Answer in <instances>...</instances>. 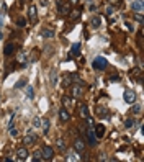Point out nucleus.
I'll list each match as a JSON object with an SVG mask.
<instances>
[{"label": "nucleus", "mask_w": 144, "mask_h": 162, "mask_svg": "<svg viewBox=\"0 0 144 162\" xmlns=\"http://www.w3.org/2000/svg\"><path fill=\"white\" fill-rule=\"evenodd\" d=\"M92 65H93V69H97V71H105V69L108 67V61L105 59V57H95Z\"/></svg>", "instance_id": "obj_1"}, {"label": "nucleus", "mask_w": 144, "mask_h": 162, "mask_svg": "<svg viewBox=\"0 0 144 162\" xmlns=\"http://www.w3.org/2000/svg\"><path fill=\"white\" fill-rule=\"evenodd\" d=\"M40 152H41V157H43V161H51L52 157H54V149H52L51 146H43Z\"/></svg>", "instance_id": "obj_2"}, {"label": "nucleus", "mask_w": 144, "mask_h": 162, "mask_svg": "<svg viewBox=\"0 0 144 162\" xmlns=\"http://www.w3.org/2000/svg\"><path fill=\"white\" fill-rule=\"evenodd\" d=\"M87 139H89V144H90V146H95V144H97L98 137L95 136L93 126H89V128H87Z\"/></svg>", "instance_id": "obj_3"}, {"label": "nucleus", "mask_w": 144, "mask_h": 162, "mask_svg": "<svg viewBox=\"0 0 144 162\" xmlns=\"http://www.w3.org/2000/svg\"><path fill=\"white\" fill-rule=\"evenodd\" d=\"M57 10L61 15H69L71 8H69V3L64 2V0H57Z\"/></svg>", "instance_id": "obj_4"}, {"label": "nucleus", "mask_w": 144, "mask_h": 162, "mask_svg": "<svg viewBox=\"0 0 144 162\" xmlns=\"http://www.w3.org/2000/svg\"><path fill=\"white\" fill-rule=\"evenodd\" d=\"M123 98H125L126 103H129V105H133V103L136 102V92L134 90H125V95H123Z\"/></svg>", "instance_id": "obj_5"}, {"label": "nucleus", "mask_w": 144, "mask_h": 162, "mask_svg": "<svg viewBox=\"0 0 144 162\" xmlns=\"http://www.w3.org/2000/svg\"><path fill=\"white\" fill-rule=\"evenodd\" d=\"M36 141H38L36 133H34V131H28V134L25 136V141H23V143L26 144V146H31V144H34Z\"/></svg>", "instance_id": "obj_6"}, {"label": "nucleus", "mask_w": 144, "mask_h": 162, "mask_svg": "<svg viewBox=\"0 0 144 162\" xmlns=\"http://www.w3.org/2000/svg\"><path fill=\"white\" fill-rule=\"evenodd\" d=\"M131 8H133V12H134V13H143V10H144V2H143V0H133Z\"/></svg>", "instance_id": "obj_7"}, {"label": "nucleus", "mask_w": 144, "mask_h": 162, "mask_svg": "<svg viewBox=\"0 0 144 162\" xmlns=\"http://www.w3.org/2000/svg\"><path fill=\"white\" fill-rule=\"evenodd\" d=\"M28 16H30V22L31 23H36L38 20V10L34 5H30V8H28Z\"/></svg>", "instance_id": "obj_8"}, {"label": "nucleus", "mask_w": 144, "mask_h": 162, "mask_svg": "<svg viewBox=\"0 0 144 162\" xmlns=\"http://www.w3.org/2000/svg\"><path fill=\"white\" fill-rule=\"evenodd\" d=\"M28 156H30V154H28L26 147H18V149H16V159L18 161H26Z\"/></svg>", "instance_id": "obj_9"}, {"label": "nucleus", "mask_w": 144, "mask_h": 162, "mask_svg": "<svg viewBox=\"0 0 144 162\" xmlns=\"http://www.w3.org/2000/svg\"><path fill=\"white\" fill-rule=\"evenodd\" d=\"M74 151H75L77 154L84 152V151H85V143H84L82 139H75L74 141Z\"/></svg>", "instance_id": "obj_10"}, {"label": "nucleus", "mask_w": 144, "mask_h": 162, "mask_svg": "<svg viewBox=\"0 0 144 162\" xmlns=\"http://www.w3.org/2000/svg\"><path fill=\"white\" fill-rule=\"evenodd\" d=\"M59 118H61L62 123L69 121V120H71V113H69V110L67 108H61V110H59Z\"/></svg>", "instance_id": "obj_11"}, {"label": "nucleus", "mask_w": 144, "mask_h": 162, "mask_svg": "<svg viewBox=\"0 0 144 162\" xmlns=\"http://www.w3.org/2000/svg\"><path fill=\"white\" fill-rule=\"evenodd\" d=\"M100 25H101V18L98 15H93L92 20H90V26H92L93 30H98V28H100Z\"/></svg>", "instance_id": "obj_12"}, {"label": "nucleus", "mask_w": 144, "mask_h": 162, "mask_svg": "<svg viewBox=\"0 0 144 162\" xmlns=\"http://www.w3.org/2000/svg\"><path fill=\"white\" fill-rule=\"evenodd\" d=\"M80 49H82L80 43H74V44H72V48H71V56H72V57L80 56Z\"/></svg>", "instance_id": "obj_13"}, {"label": "nucleus", "mask_w": 144, "mask_h": 162, "mask_svg": "<svg viewBox=\"0 0 144 162\" xmlns=\"http://www.w3.org/2000/svg\"><path fill=\"white\" fill-rule=\"evenodd\" d=\"M40 36H41V38H46V39H49V38H54V30L43 28V30L40 31Z\"/></svg>", "instance_id": "obj_14"}, {"label": "nucleus", "mask_w": 144, "mask_h": 162, "mask_svg": "<svg viewBox=\"0 0 144 162\" xmlns=\"http://www.w3.org/2000/svg\"><path fill=\"white\" fill-rule=\"evenodd\" d=\"M62 105H64V108H74V100L71 97H62Z\"/></svg>", "instance_id": "obj_15"}, {"label": "nucleus", "mask_w": 144, "mask_h": 162, "mask_svg": "<svg viewBox=\"0 0 144 162\" xmlns=\"http://www.w3.org/2000/svg\"><path fill=\"white\" fill-rule=\"evenodd\" d=\"M74 75H75V74H72V72H69V74H66V75H64V79H62V80H64V85H66V87H67V85H72V82H74Z\"/></svg>", "instance_id": "obj_16"}, {"label": "nucleus", "mask_w": 144, "mask_h": 162, "mask_svg": "<svg viewBox=\"0 0 144 162\" xmlns=\"http://www.w3.org/2000/svg\"><path fill=\"white\" fill-rule=\"evenodd\" d=\"M13 51H15V44H13V43H7V44H5V49H3L5 56H10V54H13Z\"/></svg>", "instance_id": "obj_17"}, {"label": "nucleus", "mask_w": 144, "mask_h": 162, "mask_svg": "<svg viewBox=\"0 0 144 162\" xmlns=\"http://www.w3.org/2000/svg\"><path fill=\"white\" fill-rule=\"evenodd\" d=\"M103 134H105V126L103 125H97L95 126V136L97 137H103Z\"/></svg>", "instance_id": "obj_18"}, {"label": "nucleus", "mask_w": 144, "mask_h": 162, "mask_svg": "<svg viewBox=\"0 0 144 162\" xmlns=\"http://www.w3.org/2000/svg\"><path fill=\"white\" fill-rule=\"evenodd\" d=\"M49 75H51V77H49V82H51V85H56V84H57V72H56V71H51V74H49Z\"/></svg>", "instance_id": "obj_19"}, {"label": "nucleus", "mask_w": 144, "mask_h": 162, "mask_svg": "<svg viewBox=\"0 0 144 162\" xmlns=\"http://www.w3.org/2000/svg\"><path fill=\"white\" fill-rule=\"evenodd\" d=\"M72 95H74V97H77V98L82 95V88H80V85H74V87H72Z\"/></svg>", "instance_id": "obj_20"}, {"label": "nucleus", "mask_w": 144, "mask_h": 162, "mask_svg": "<svg viewBox=\"0 0 144 162\" xmlns=\"http://www.w3.org/2000/svg\"><path fill=\"white\" fill-rule=\"evenodd\" d=\"M41 125H43V134H48L49 133V126H51V125H49V120L44 118L43 121H41Z\"/></svg>", "instance_id": "obj_21"}, {"label": "nucleus", "mask_w": 144, "mask_h": 162, "mask_svg": "<svg viewBox=\"0 0 144 162\" xmlns=\"http://www.w3.org/2000/svg\"><path fill=\"white\" fill-rule=\"evenodd\" d=\"M80 16V10H71L69 12V18L71 20H77Z\"/></svg>", "instance_id": "obj_22"}, {"label": "nucleus", "mask_w": 144, "mask_h": 162, "mask_svg": "<svg viewBox=\"0 0 144 162\" xmlns=\"http://www.w3.org/2000/svg\"><path fill=\"white\" fill-rule=\"evenodd\" d=\"M25 94H26V97L30 98V100H33V98H34V90H33V87H30V85H28V87H26V90H25Z\"/></svg>", "instance_id": "obj_23"}, {"label": "nucleus", "mask_w": 144, "mask_h": 162, "mask_svg": "<svg viewBox=\"0 0 144 162\" xmlns=\"http://www.w3.org/2000/svg\"><path fill=\"white\" fill-rule=\"evenodd\" d=\"M56 146H57L59 151H66V143H64V139H57V141H56Z\"/></svg>", "instance_id": "obj_24"}, {"label": "nucleus", "mask_w": 144, "mask_h": 162, "mask_svg": "<svg viewBox=\"0 0 144 162\" xmlns=\"http://www.w3.org/2000/svg\"><path fill=\"white\" fill-rule=\"evenodd\" d=\"M67 161L69 162H75V161H80V156H77V152H72L67 156Z\"/></svg>", "instance_id": "obj_25"}, {"label": "nucleus", "mask_w": 144, "mask_h": 162, "mask_svg": "<svg viewBox=\"0 0 144 162\" xmlns=\"http://www.w3.org/2000/svg\"><path fill=\"white\" fill-rule=\"evenodd\" d=\"M80 111H82V116H84V118H87V116H89V106H87V105H82V106H80Z\"/></svg>", "instance_id": "obj_26"}, {"label": "nucleus", "mask_w": 144, "mask_h": 162, "mask_svg": "<svg viewBox=\"0 0 144 162\" xmlns=\"http://www.w3.org/2000/svg\"><path fill=\"white\" fill-rule=\"evenodd\" d=\"M41 121H43V120H41L40 116H34V120H33V126H34V128H41Z\"/></svg>", "instance_id": "obj_27"}, {"label": "nucleus", "mask_w": 144, "mask_h": 162, "mask_svg": "<svg viewBox=\"0 0 144 162\" xmlns=\"http://www.w3.org/2000/svg\"><path fill=\"white\" fill-rule=\"evenodd\" d=\"M134 125H136V120L134 118H128V120H126V128H133Z\"/></svg>", "instance_id": "obj_28"}, {"label": "nucleus", "mask_w": 144, "mask_h": 162, "mask_svg": "<svg viewBox=\"0 0 144 162\" xmlns=\"http://www.w3.org/2000/svg\"><path fill=\"white\" fill-rule=\"evenodd\" d=\"M134 20H136L138 23H141V25H143V23H144V20H143V13H134Z\"/></svg>", "instance_id": "obj_29"}, {"label": "nucleus", "mask_w": 144, "mask_h": 162, "mask_svg": "<svg viewBox=\"0 0 144 162\" xmlns=\"http://www.w3.org/2000/svg\"><path fill=\"white\" fill-rule=\"evenodd\" d=\"M25 85H26V80H25V79H22V80H18L15 84V88H22V87H25Z\"/></svg>", "instance_id": "obj_30"}, {"label": "nucleus", "mask_w": 144, "mask_h": 162, "mask_svg": "<svg viewBox=\"0 0 144 162\" xmlns=\"http://www.w3.org/2000/svg\"><path fill=\"white\" fill-rule=\"evenodd\" d=\"M10 136H12V137H16V136H18V131H16L15 129V126H10Z\"/></svg>", "instance_id": "obj_31"}, {"label": "nucleus", "mask_w": 144, "mask_h": 162, "mask_svg": "<svg viewBox=\"0 0 144 162\" xmlns=\"http://www.w3.org/2000/svg\"><path fill=\"white\" fill-rule=\"evenodd\" d=\"M133 105H134V103H133ZM131 111H133V113H141V105H134V106L131 108Z\"/></svg>", "instance_id": "obj_32"}, {"label": "nucleus", "mask_w": 144, "mask_h": 162, "mask_svg": "<svg viewBox=\"0 0 144 162\" xmlns=\"http://www.w3.org/2000/svg\"><path fill=\"white\" fill-rule=\"evenodd\" d=\"M41 159H43V157H41V152H40V151H38V152H36V154H34V157H33V161H34V162H38V161H41Z\"/></svg>", "instance_id": "obj_33"}, {"label": "nucleus", "mask_w": 144, "mask_h": 162, "mask_svg": "<svg viewBox=\"0 0 144 162\" xmlns=\"http://www.w3.org/2000/svg\"><path fill=\"white\" fill-rule=\"evenodd\" d=\"M18 26H20V28L26 26V20H25V18H20V20H18Z\"/></svg>", "instance_id": "obj_34"}, {"label": "nucleus", "mask_w": 144, "mask_h": 162, "mask_svg": "<svg viewBox=\"0 0 144 162\" xmlns=\"http://www.w3.org/2000/svg\"><path fill=\"white\" fill-rule=\"evenodd\" d=\"M111 13H113V7H108V8H107V15H111Z\"/></svg>", "instance_id": "obj_35"}, {"label": "nucleus", "mask_w": 144, "mask_h": 162, "mask_svg": "<svg viewBox=\"0 0 144 162\" xmlns=\"http://www.w3.org/2000/svg\"><path fill=\"white\" fill-rule=\"evenodd\" d=\"M111 80H113V82H118V80H121V77H118V75H113V77H111Z\"/></svg>", "instance_id": "obj_36"}, {"label": "nucleus", "mask_w": 144, "mask_h": 162, "mask_svg": "<svg viewBox=\"0 0 144 162\" xmlns=\"http://www.w3.org/2000/svg\"><path fill=\"white\" fill-rule=\"evenodd\" d=\"M120 2H121V0H110V3H111V5H118Z\"/></svg>", "instance_id": "obj_37"}, {"label": "nucleus", "mask_w": 144, "mask_h": 162, "mask_svg": "<svg viewBox=\"0 0 144 162\" xmlns=\"http://www.w3.org/2000/svg\"><path fill=\"white\" fill-rule=\"evenodd\" d=\"M126 28H128L129 31H133V30H134V28H133V25H131V23H126Z\"/></svg>", "instance_id": "obj_38"}, {"label": "nucleus", "mask_w": 144, "mask_h": 162, "mask_svg": "<svg viewBox=\"0 0 144 162\" xmlns=\"http://www.w3.org/2000/svg\"><path fill=\"white\" fill-rule=\"evenodd\" d=\"M77 2H79V0H69V3H72V5H74V3H77Z\"/></svg>", "instance_id": "obj_39"}, {"label": "nucleus", "mask_w": 144, "mask_h": 162, "mask_svg": "<svg viewBox=\"0 0 144 162\" xmlns=\"http://www.w3.org/2000/svg\"><path fill=\"white\" fill-rule=\"evenodd\" d=\"M0 39H2V33H0Z\"/></svg>", "instance_id": "obj_40"}]
</instances>
